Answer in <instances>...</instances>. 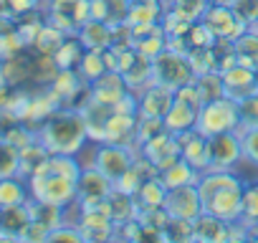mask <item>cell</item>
I'll list each match as a JSON object with an SVG mask.
<instances>
[{
    "mask_svg": "<svg viewBox=\"0 0 258 243\" xmlns=\"http://www.w3.org/2000/svg\"><path fill=\"white\" fill-rule=\"evenodd\" d=\"M81 170L84 167L74 155H48L28 177L33 200L58 205V208L71 205L79 195Z\"/></svg>",
    "mask_w": 258,
    "mask_h": 243,
    "instance_id": "obj_1",
    "label": "cell"
},
{
    "mask_svg": "<svg viewBox=\"0 0 258 243\" xmlns=\"http://www.w3.org/2000/svg\"><path fill=\"white\" fill-rule=\"evenodd\" d=\"M243 177L233 170H205L198 180L205 213H213L228 223L240 220L243 213Z\"/></svg>",
    "mask_w": 258,
    "mask_h": 243,
    "instance_id": "obj_2",
    "label": "cell"
},
{
    "mask_svg": "<svg viewBox=\"0 0 258 243\" xmlns=\"http://www.w3.org/2000/svg\"><path fill=\"white\" fill-rule=\"evenodd\" d=\"M38 140L51 155H79L89 142V130L81 111L76 109H56L38 130Z\"/></svg>",
    "mask_w": 258,
    "mask_h": 243,
    "instance_id": "obj_3",
    "label": "cell"
},
{
    "mask_svg": "<svg viewBox=\"0 0 258 243\" xmlns=\"http://www.w3.org/2000/svg\"><path fill=\"white\" fill-rule=\"evenodd\" d=\"M240 127V111H238V101L230 96H218L210 99L200 106L198 111V122L195 130H200L205 137L220 135V132H233Z\"/></svg>",
    "mask_w": 258,
    "mask_h": 243,
    "instance_id": "obj_4",
    "label": "cell"
},
{
    "mask_svg": "<svg viewBox=\"0 0 258 243\" xmlns=\"http://www.w3.org/2000/svg\"><path fill=\"white\" fill-rule=\"evenodd\" d=\"M195 81V71L187 61V53L175 51V48H165L162 53H157L152 58V84H162L170 89H180L185 84Z\"/></svg>",
    "mask_w": 258,
    "mask_h": 243,
    "instance_id": "obj_5",
    "label": "cell"
},
{
    "mask_svg": "<svg viewBox=\"0 0 258 243\" xmlns=\"http://www.w3.org/2000/svg\"><path fill=\"white\" fill-rule=\"evenodd\" d=\"M86 21H91V0H51L48 23L61 28L66 36L79 33Z\"/></svg>",
    "mask_w": 258,
    "mask_h": 243,
    "instance_id": "obj_6",
    "label": "cell"
},
{
    "mask_svg": "<svg viewBox=\"0 0 258 243\" xmlns=\"http://www.w3.org/2000/svg\"><path fill=\"white\" fill-rule=\"evenodd\" d=\"M142 157L145 162H150V167L155 172L167 170L170 165H175L182 155H180V145H177V135L170 130H162L160 135L150 137L142 145Z\"/></svg>",
    "mask_w": 258,
    "mask_h": 243,
    "instance_id": "obj_7",
    "label": "cell"
},
{
    "mask_svg": "<svg viewBox=\"0 0 258 243\" xmlns=\"http://www.w3.org/2000/svg\"><path fill=\"white\" fill-rule=\"evenodd\" d=\"M203 23L210 28V33L218 38H225V41H235L248 26L245 21L233 11V6H220V3H210L205 16H203Z\"/></svg>",
    "mask_w": 258,
    "mask_h": 243,
    "instance_id": "obj_8",
    "label": "cell"
},
{
    "mask_svg": "<svg viewBox=\"0 0 258 243\" xmlns=\"http://www.w3.org/2000/svg\"><path fill=\"white\" fill-rule=\"evenodd\" d=\"M132 165H135V157H132V150H129L126 145H109V142H99L94 167H96V170H101L111 183H116L126 170H132Z\"/></svg>",
    "mask_w": 258,
    "mask_h": 243,
    "instance_id": "obj_9",
    "label": "cell"
},
{
    "mask_svg": "<svg viewBox=\"0 0 258 243\" xmlns=\"http://www.w3.org/2000/svg\"><path fill=\"white\" fill-rule=\"evenodd\" d=\"M165 210L170 213V218H182V220H195L205 208H203V198L198 185H180V188H170L165 195Z\"/></svg>",
    "mask_w": 258,
    "mask_h": 243,
    "instance_id": "obj_10",
    "label": "cell"
},
{
    "mask_svg": "<svg viewBox=\"0 0 258 243\" xmlns=\"http://www.w3.org/2000/svg\"><path fill=\"white\" fill-rule=\"evenodd\" d=\"M210 140V170H235V165L243 157L240 137L238 132H220L208 137Z\"/></svg>",
    "mask_w": 258,
    "mask_h": 243,
    "instance_id": "obj_11",
    "label": "cell"
},
{
    "mask_svg": "<svg viewBox=\"0 0 258 243\" xmlns=\"http://www.w3.org/2000/svg\"><path fill=\"white\" fill-rule=\"evenodd\" d=\"M177 145H180V155L182 160H187L198 172L210 170V140L200 132V130H185L177 135Z\"/></svg>",
    "mask_w": 258,
    "mask_h": 243,
    "instance_id": "obj_12",
    "label": "cell"
},
{
    "mask_svg": "<svg viewBox=\"0 0 258 243\" xmlns=\"http://www.w3.org/2000/svg\"><path fill=\"white\" fill-rule=\"evenodd\" d=\"M175 101V89L162 86V84H147L137 101V114L140 116H152V119H165Z\"/></svg>",
    "mask_w": 258,
    "mask_h": 243,
    "instance_id": "obj_13",
    "label": "cell"
},
{
    "mask_svg": "<svg viewBox=\"0 0 258 243\" xmlns=\"http://www.w3.org/2000/svg\"><path fill=\"white\" fill-rule=\"evenodd\" d=\"M223 89H225V96L240 101L245 96H250L253 91H258L255 86V69H248V66H230L228 71H223Z\"/></svg>",
    "mask_w": 258,
    "mask_h": 243,
    "instance_id": "obj_14",
    "label": "cell"
},
{
    "mask_svg": "<svg viewBox=\"0 0 258 243\" xmlns=\"http://www.w3.org/2000/svg\"><path fill=\"white\" fill-rule=\"evenodd\" d=\"M114 190V183L96 167H84L81 170V177H79V200H104L109 198Z\"/></svg>",
    "mask_w": 258,
    "mask_h": 243,
    "instance_id": "obj_15",
    "label": "cell"
},
{
    "mask_svg": "<svg viewBox=\"0 0 258 243\" xmlns=\"http://www.w3.org/2000/svg\"><path fill=\"white\" fill-rule=\"evenodd\" d=\"M230 235V223L213 215V213H200L192 220V240H208V243H220L223 238Z\"/></svg>",
    "mask_w": 258,
    "mask_h": 243,
    "instance_id": "obj_16",
    "label": "cell"
},
{
    "mask_svg": "<svg viewBox=\"0 0 258 243\" xmlns=\"http://www.w3.org/2000/svg\"><path fill=\"white\" fill-rule=\"evenodd\" d=\"M165 195H167V188L162 185L160 172H155L152 177H147V180L137 188V193H135L132 198H135L137 210H140V213H145V210L165 208ZM140 213H137V215H140Z\"/></svg>",
    "mask_w": 258,
    "mask_h": 243,
    "instance_id": "obj_17",
    "label": "cell"
},
{
    "mask_svg": "<svg viewBox=\"0 0 258 243\" xmlns=\"http://www.w3.org/2000/svg\"><path fill=\"white\" fill-rule=\"evenodd\" d=\"M198 111H200V109H198L195 104L182 101V99L175 96L170 111L165 114V127H167L170 132H175V135H180V132H185V130H192L195 122H198Z\"/></svg>",
    "mask_w": 258,
    "mask_h": 243,
    "instance_id": "obj_18",
    "label": "cell"
},
{
    "mask_svg": "<svg viewBox=\"0 0 258 243\" xmlns=\"http://www.w3.org/2000/svg\"><path fill=\"white\" fill-rule=\"evenodd\" d=\"M79 41L84 43V48H91V51H104L109 48L114 41H111V23H104V21H86L81 26V31L76 33Z\"/></svg>",
    "mask_w": 258,
    "mask_h": 243,
    "instance_id": "obj_19",
    "label": "cell"
},
{
    "mask_svg": "<svg viewBox=\"0 0 258 243\" xmlns=\"http://www.w3.org/2000/svg\"><path fill=\"white\" fill-rule=\"evenodd\" d=\"M200 175H203V172H198L187 160L180 157L175 165H170L167 170L160 172V180H162V185L170 190V188H180V185H198Z\"/></svg>",
    "mask_w": 258,
    "mask_h": 243,
    "instance_id": "obj_20",
    "label": "cell"
},
{
    "mask_svg": "<svg viewBox=\"0 0 258 243\" xmlns=\"http://www.w3.org/2000/svg\"><path fill=\"white\" fill-rule=\"evenodd\" d=\"M235 58L240 66H248V69H258V31L255 28H245L235 41Z\"/></svg>",
    "mask_w": 258,
    "mask_h": 243,
    "instance_id": "obj_21",
    "label": "cell"
},
{
    "mask_svg": "<svg viewBox=\"0 0 258 243\" xmlns=\"http://www.w3.org/2000/svg\"><path fill=\"white\" fill-rule=\"evenodd\" d=\"M23 203H28V190L18 180V175L0 177V208H13V205H23Z\"/></svg>",
    "mask_w": 258,
    "mask_h": 243,
    "instance_id": "obj_22",
    "label": "cell"
},
{
    "mask_svg": "<svg viewBox=\"0 0 258 243\" xmlns=\"http://www.w3.org/2000/svg\"><path fill=\"white\" fill-rule=\"evenodd\" d=\"M76 71H79L81 79H86L89 84H91L94 79H99L104 71H109L106 58H104V51H91V48H86V53L81 56V61H79V66H76Z\"/></svg>",
    "mask_w": 258,
    "mask_h": 243,
    "instance_id": "obj_23",
    "label": "cell"
},
{
    "mask_svg": "<svg viewBox=\"0 0 258 243\" xmlns=\"http://www.w3.org/2000/svg\"><path fill=\"white\" fill-rule=\"evenodd\" d=\"M21 175V150L0 137V177H13Z\"/></svg>",
    "mask_w": 258,
    "mask_h": 243,
    "instance_id": "obj_24",
    "label": "cell"
},
{
    "mask_svg": "<svg viewBox=\"0 0 258 243\" xmlns=\"http://www.w3.org/2000/svg\"><path fill=\"white\" fill-rule=\"evenodd\" d=\"M63 38H66V33H63L61 28H56L53 23H43V28L38 31V36H36L33 46H36V51H38V53L53 56V53H56V48L63 43Z\"/></svg>",
    "mask_w": 258,
    "mask_h": 243,
    "instance_id": "obj_25",
    "label": "cell"
},
{
    "mask_svg": "<svg viewBox=\"0 0 258 243\" xmlns=\"http://www.w3.org/2000/svg\"><path fill=\"white\" fill-rule=\"evenodd\" d=\"M84 43L81 41H74V38H63V43L56 48V53H53V61H56V66L58 69H76L79 66V61H81V56H84Z\"/></svg>",
    "mask_w": 258,
    "mask_h": 243,
    "instance_id": "obj_26",
    "label": "cell"
},
{
    "mask_svg": "<svg viewBox=\"0 0 258 243\" xmlns=\"http://www.w3.org/2000/svg\"><path fill=\"white\" fill-rule=\"evenodd\" d=\"M210 0H172V13L187 23H195V21H203Z\"/></svg>",
    "mask_w": 258,
    "mask_h": 243,
    "instance_id": "obj_27",
    "label": "cell"
},
{
    "mask_svg": "<svg viewBox=\"0 0 258 243\" xmlns=\"http://www.w3.org/2000/svg\"><path fill=\"white\" fill-rule=\"evenodd\" d=\"M258 220V183H245L243 188V213H240V223L250 225Z\"/></svg>",
    "mask_w": 258,
    "mask_h": 243,
    "instance_id": "obj_28",
    "label": "cell"
},
{
    "mask_svg": "<svg viewBox=\"0 0 258 243\" xmlns=\"http://www.w3.org/2000/svg\"><path fill=\"white\" fill-rule=\"evenodd\" d=\"M235 132L240 137L243 157L250 160L253 165H258V127H238Z\"/></svg>",
    "mask_w": 258,
    "mask_h": 243,
    "instance_id": "obj_29",
    "label": "cell"
},
{
    "mask_svg": "<svg viewBox=\"0 0 258 243\" xmlns=\"http://www.w3.org/2000/svg\"><path fill=\"white\" fill-rule=\"evenodd\" d=\"M240 111V127H258V91L238 101Z\"/></svg>",
    "mask_w": 258,
    "mask_h": 243,
    "instance_id": "obj_30",
    "label": "cell"
},
{
    "mask_svg": "<svg viewBox=\"0 0 258 243\" xmlns=\"http://www.w3.org/2000/svg\"><path fill=\"white\" fill-rule=\"evenodd\" d=\"M233 11H235V13L245 21V26L250 28V26L255 23V18H258V0H235Z\"/></svg>",
    "mask_w": 258,
    "mask_h": 243,
    "instance_id": "obj_31",
    "label": "cell"
},
{
    "mask_svg": "<svg viewBox=\"0 0 258 243\" xmlns=\"http://www.w3.org/2000/svg\"><path fill=\"white\" fill-rule=\"evenodd\" d=\"M8 8H11V13H16V16L33 13V11L38 8V0H8Z\"/></svg>",
    "mask_w": 258,
    "mask_h": 243,
    "instance_id": "obj_32",
    "label": "cell"
},
{
    "mask_svg": "<svg viewBox=\"0 0 258 243\" xmlns=\"http://www.w3.org/2000/svg\"><path fill=\"white\" fill-rule=\"evenodd\" d=\"M248 235H253V238H258V220L248 225Z\"/></svg>",
    "mask_w": 258,
    "mask_h": 243,
    "instance_id": "obj_33",
    "label": "cell"
},
{
    "mask_svg": "<svg viewBox=\"0 0 258 243\" xmlns=\"http://www.w3.org/2000/svg\"><path fill=\"white\" fill-rule=\"evenodd\" d=\"M250 28H255V31H258V18H255V23H253V26H250Z\"/></svg>",
    "mask_w": 258,
    "mask_h": 243,
    "instance_id": "obj_34",
    "label": "cell"
},
{
    "mask_svg": "<svg viewBox=\"0 0 258 243\" xmlns=\"http://www.w3.org/2000/svg\"><path fill=\"white\" fill-rule=\"evenodd\" d=\"M255 86H258V69H255Z\"/></svg>",
    "mask_w": 258,
    "mask_h": 243,
    "instance_id": "obj_35",
    "label": "cell"
}]
</instances>
